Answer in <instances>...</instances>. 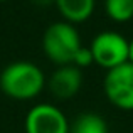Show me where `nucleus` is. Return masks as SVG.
<instances>
[{
    "instance_id": "f257e3e1",
    "label": "nucleus",
    "mask_w": 133,
    "mask_h": 133,
    "mask_svg": "<svg viewBox=\"0 0 133 133\" xmlns=\"http://www.w3.org/2000/svg\"><path fill=\"white\" fill-rule=\"evenodd\" d=\"M44 86L45 76L42 69L30 61L10 62L0 72V89L10 99L30 101L41 94Z\"/></svg>"
},
{
    "instance_id": "f03ea898",
    "label": "nucleus",
    "mask_w": 133,
    "mask_h": 133,
    "mask_svg": "<svg viewBox=\"0 0 133 133\" xmlns=\"http://www.w3.org/2000/svg\"><path fill=\"white\" fill-rule=\"evenodd\" d=\"M81 36L76 25L64 20L54 22L44 30L42 51L44 56L56 66L72 64V57L81 47Z\"/></svg>"
},
{
    "instance_id": "7ed1b4c3",
    "label": "nucleus",
    "mask_w": 133,
    "mask_h": 133,
    "mask_svg": "<svg viewBox=\"0 0 133 133\" xmlns=\"http://www.w3.org/2000/svg\"><path fill=\"white\" fill-rule=\"evenodd\" d=\"M89 51L93 62L106 71L128 62V39L115 30H103L94 36Z\"/></svg>"
},
{
    "instance_id": "20e7f679",
    "label": "nucleus",
    "mask_w": 133,
    "mask_h": 133,
    "mask_svg": "<svg viewBox=\"0 0 133 133\" xmlns=\"http://www.w3.org/2000/svg\"><path fill=\"white\" fill-rule=\"evenodd\" d=\"M103 91L115 108L133 111V64L125 62L106 71L103 79Z\"/></svg>"
},
{
    "instance_id": "39448f33",
    "label": "nucleus",
    "mask_w": 133,
    "mask_h": 133,
    "mask_svg": "<svg viewBox=\"0 0 133 133\" xmlns=\"http://www.w3.org/2000/svg\"><path fill=\"white\" fill-rule=\"evenodd\" d=\"M24 128L25 133H69V120L57 106L39 103L25 115Z\"/></svg>"
},
{
    "instance_id": "423d86ee",
    "label": "nucleus",
    "mask_w": 133,
    "mask_h": 133,
    "mask_svg": "<svg viewBox=\"0 0 133 133\" xmlns=\"http://www.w3.org/2000/svg\"><path fill=\"white\" fill-rule=\"evenodd\" d=\"M51 94L57 101L72 99L83 88V71L72 64L57 66L51 78L45 79Z\"/></svg>"
},
{
    "instance_id": "0eeeda50",
    "label": "nucleus",
    "mask_w": 133,
    "mask_h": 133,
    "mask_svg": "<svg viewBox=\"0 0 133 133\" xmlns=\"http://www.w3.org/2000/svg\"><path fill=\"white\" fill-rule=\"evenodd\" d=\"M62 20L72 25L89 20L96 9V0H54Z\"/></svg>"
},
{
    "instance_id": "6e6552de",
    "label": "nucleus",
    "mask_w": 133,
    "mask_h": 133,
    "mask_svg": "<svg viewBox=\"0 0 133 133\" xmlns=\"http://www.w3.org/2000/svg\"><path fill=\"white\" fill-rule=\"evenodd\" d=\"M69 133H108V125L98 113H81L69 123Z\"/></svg>"
},
{
    "instance_id": "1a4fd4ad",
    "label": "nucleus",
    "mask_w": 133,
    "mask_h": 133,
    "mask_svg": "<svg viewBox=\"0 0 133 133\" xmlns=\"http://www.w3.org/2000/svg\"><path fill=\"white\" fill-rule=\"evenodd\" d=\"M106 15L116 24H125L133 19V0H104Z\"/></svg>"
},
{
    "instance_id": "9d476101",
    "label": "nucleus",
    "mask_w": 133,
    "mask_h": 133,
    "mask_svg": "<svg viewBox=\"0 0 133 133\" xmlns=\"http://www.w3.org/2000/svg\"><path fill=\"white\" fill-rule=\"evenodd\" d=\"M91 64H94V62H93V56H91L89 47L81 45V47L78 49V52L74 54V57H72V66L83 69V68H88Z\"/></svg>"
},
{
    "instance_id": "9b49d317",
    "label": "nucleus",
    "mask_w": 133,
    "mask_h": 133,
    "mask_svg": "<svg viewBox=\"0 0 133 133\" xmlns=\"http://www.w3.org/2000/svg\"><path fill=\"white\" fill-rule=\"evenodd\" d=\"M128 62L133 64V39L128 41Z\"/></svg>"
},
{
    "instance_id": "f8f14e48",
    "label": "nucleus",
    "mask_w": 133,
    "mask_h": 133,
    "mask_svg": "<svg viewBox=\"0 0 133 133\" xmlns=\"http://www.w3.org/2000/svg\"><path fill=\"white\" fill-rule=\"evenodd\" d=\"M34 3L39 5V7H49V5L54 3V0H34Z\"/></svg>"
},
{
    "instance_id": "ddd939ff",
    "label": "nucleus",
    "mask_w": 133,
    "mask_h": 133,
    "mask_svg": "<svg viewBox=\"0 0 133 133\" xmlns=\"http://www.w3.org/2000/svg\"><path fill=\"white\" fill-rule=\"evenodd\" d=\"M0 2H10V0H0Z\"/></svg>"
}]
</instances>
